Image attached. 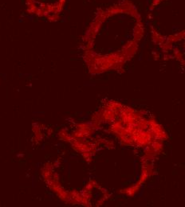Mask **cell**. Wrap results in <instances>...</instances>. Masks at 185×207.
Masks as SVG:
<instances>
[{"label": "cell", "mask_w": 185, "mask_h": 207, "mask_svg": "<svg viewBox=\"0 0 185 207\" xmlns=\"http://www.w3.org/2000/svg\"><path fill=\"white\" fill-rule=\"evenodd\" d=\"M136 13L129 5L119 4L97 14L92 23L87 38V57L93 65L101 67V70L113 65L121 58V45L125 39V29L137 23ZM124 52V51H123Z\"/></svg>", "instance_id": "obj_1"}, {"label": "cell", "mask_w": 185, "mask_h": 207, "mask_svg": "<svg viewBox=\"0 0 185 207\" xmlns=\"http://www.w3.org/2000/svg\"><path fill=\"white\" fill-rule=\"evenodd\" d=\"M27 12L48 21H57L66 5V0H25Z\"/></svg>", "instance_id": "obj_2"}]
</instances>
